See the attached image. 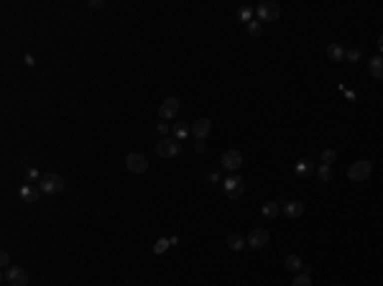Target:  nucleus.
Returning <instances> with one entry per match:
<instances>
[{
    "label": "nucleus",
    "mask_w": 383,
    "mask_h": 286,
    "mask_svg": "<svg viewBox=\"0 0 383 286\" xmlns=\"http://www.w3.org/2000/svg\"><path fill=\"white\" fill-rule=\"evenodd\" d=\"M0 263H3V269H10V253L8 251L0 253Z\"/></svg>",
    "instance_id": "obj_28"
},
{
    "label": "nucleus",
    "mask_w": 383,
    "mask_h": 286,
    "mask_svg": "<svg viewBox=\"0 0 383 286\" xmlns=\"http://www.w3.org/2000/svg\"><path fill=\"white\" fill-rule=\"evenodd\" d=\"M102 5H105V0H89V3H87V8H92V10L95 8H102Z\"/></svg>",
    "instance_id": "obj_30"
},
{
    "label": "nucleus",
    "mask_w": 383,
    "mask_h": 286,
    "mask_svg": "<svg viewBox=\"0 0 383 286\" xmlns=\"http://www.w3.org/2000/svg\"><path fill=\"white\" fill-rule=\"evenodd\" d=\"M368 72L373 79H383V56H373L368 61Z\"/></svg>",
    "instance_id": "obj_14"
},
{
    "label": "nucleus",
    "mask_w": 383,
    "mask_h": 286,
    "mask_svg": "<svg viewBox=\"0 0 383 286\" xmlns=\"http://www.w3.org/2000/svg\"><path fill=\"white\" fill-rule=\"evenodd\" d=\"M156 153H159L161 159H176L179 153H182V143H179L176 138H161L159 143H156Z\"/></svg>",
    "instance_id": "obj_4"
},
{
    "label": "nucleus",
    "mask_w": 383,
    "mask_h": 286,
    "mask_svg": "<svg viewBox=\"0 0 383 286\" xmlns=\"http://www.w3.org/2000/svg\"><path fill=\"white\" fill-rule=\"evenodd\" d=\"M125 169L133 171V174H143V171H148V159L143 156V153H128L125 156Z\"/></svg>",
    "instance_id": "obj_9"
},
{
    "label": "nucleus",
    "mask_w": 383,
    "mask_h": 286,
    "mask_svg": "<svg viewBox=\"0 0 383 286\" xmlns=\"http://www.w3.org/2000/svg\"><path fill=\"white\" fill-rule=\"evenodd\" d=\"M220 164L228 169V171H238L240 166H243V153L238 151V148H228L222 153V159H220Z\"/></svg>",
    "instance_id": "obj_7"
},
{
    "label": "nucleus",
    "mask_w": 383,
    "mask_h": 286,
    "mask_svg": "<svg viewBox=\"0 0 383 286\" xmlns=\"http://www.w3.org/2000/svg\"><path fill=\"white\" fill-rule=\"evenodd\" d=\"M169 246H171V240H166V238H159V240H156V246H153V253L159 256V253H164Z\"/></svg>",
    "instance_id": "obj_25"
},
{
    "label": "nucleus",
    "mask_w": 383,
    "mask_h": 286,
    "mask_svg": "<svg viewBox=\"0 0 383 286\" xmlns=\"http://www.w3.org/2000/svg\"><path fill=\"white\" fill-rule=\"evenodd\" d=\"M171 133H174V138H176V141H182V138H187V136L192 133V128H189V125H184V123H176V125L171 128Z\"/></svg>",
    "instance_id": "obj_20"
},
{
    "label": "nucleus",
    "mask_w": 383,
    "mask_h": 286,
    "mask_svg": "<svg viewBox=\"0 0 383 286\" xmlns=\"http://www.w3.org/2000/svg\"><path fill=\"white\" fill-rule=\"evenodd\" d=\"M281 210H284V215H286V217L297 220V217H302V215H304V202H302V200H289V202H284V205H281Z\"/></svg>",
    "instance_id": "obj_12"
},
{
    "label": "nucleus",
    "mask_w": 383,
    "mask_h": 286,
    "mask_svg": "<svg viewBox=\"0 0 383 286\" xmlns=\"http://www.w3.org/2000/svg\"><path fill=\"white\" fill-rule=\"evenodd\" d=\"M248 33H251V36H261V20H251V23H248Z\"/></svg>",
    "instance_id": "obj_26"
},
{
    "label": "nucleus",
    "mask_w": 383,
    "mask_h": 286,
    "mask_svg": "<svg viewBox=\"0 0 383 286\" xmlns=\"http://www.w3.org/2000/svg\"><path fill=\"white\" fill-rule=\"evenodd\" d=\"M210 133H212V120H210V118H199V120L192 123V136H194L197 141H205Z\"/></svg>",
    "instance_id": "obj_11"
},
{
    "label": "nucleus",
    "mask_w": 383,
    "mask_h": 286,
    "mask_svg": "<svg viewBox=\"0 0 383 286\" xmlns=\"http://www.w3.org/2000/svg\"><path fill=\"white\" fill-rule=\"evenodd\" d=\"M38 189L43 194H59V192H64V177H59V174H43L38 179Z\"/></svg>",
    "instance_id": "obj_2"
},
{
    "label": "nucleus",
    "mask_w": 383,
    "mask_h": 286,
    "mask_svg": "<svg viewBox=\"0 0 383 286\" xmlns=\"http://www.w3.org/2000/svg\"><path fill=\"white\" fill-rule=\"evenodd\" d=\"M284 269H289V271H294V274H302V271H304V263H302V258H299V256H294V253H289V256L284 258Z\"/></svg>",
    "instance_id": "obj_13"
},
{
    "label": "nucleus",
    "mask_w": 383,
    "mask_h": 286,
    "mask_svg": "<svg viewBox=\"0 0 383 286\" xmlns=\"http://www.w3.org/2000/svg\"><path fill=\"white\" fill-rule=\"evenodd\" d=\"M378 49H381V54H383V36L378 38Z\"/></svg>",
    "instance_id": "obj_33"
},
{
    "label": "nucleus",
    "mask_w": 383,
    "mask_h": 286,
    "mask_svg": "<svg viewBox=\"0 0 383 286\" xmlns=\"http://www.w3.org/2000/svg\"><path fill=\"white\" fill-rule=\"evenodd\" d=\"M317 177H320V182H330V179H332V166L320 164V166H317Z\"/></svg>",
    "instance_id": "obj_23"
},
{
    "label": "nucleus",
    "mask_w": 383,
    "mask_h": 286,
    "mask_svg": "<svg viewBox=\"0 0 383 286\" xmlns=\"http://www.w3.org/2000/svg\"><path fill=\"white\" fill-rule=\"evenodd\" d=\"M194 151H197V153H202V151H205V143L197 141V143H194Z\"/></svg>",
    "instance_id": "obj_32"
},
{
    "label": "nucleus",
    "mask_w": 383,
    "mask_h": 286,
    "mask_svg": "<svg viewBox=\"0 0 383 286\" xmlns=\"http://www.w3.org/2000/svg\"><path fill=\"white\" fill-rule=\"evenodd\" d=\"M38 194H43V192L33 189V187H20V200H26V202H36Z\"/></svg>",
    "instance_id": "obj_19"
},
{
    "label": "nucleus",
    "mask_w": 383,
    "mask_h": 286,
    "mask_svg": "<svg viewBox=\"0 0 383 286\" xmlns=\"http://www.w3.org/2000/svg\"><path fill=\"white\" fill-rule=\"evenodd\" d=\"M156 130H159V136H164V138H166V133H169L171 128H169L166 123H159V125H156Z\"/></svg>",
    "instance_id": "obj_29"
},
{
    "label": "nucleus",
    "mask_w": 383,
    "mask_h": 286,
    "mask_svg": "<svg viewBox=\"0 0 383 286\" xmlns=\"http://www.w3.org/2000/svg\"><path fill=\"white\" fill-rule=\"evenodd\" d=\"M345 59H348V61H358V59H360V51H358V49H348V51H345Z\"/></svg>",
    "instance_id": "obj_27"
},
{
    "label": "nucleus",
    "mask_w": 383,
    "mask_h": 286,
    "mask_svg": "<svg viewBox=\"0 0 383 286\" xmlns=\"http://www.w3.org/2000/svg\"><path fill=\"white\" fill-rule=\"evenodd\" d=\"M179 107H182V102H179V97H166L159 107V118L161 120H174L179 115Z\"/></svg>",
    "instance_id": "obj_8"
},
{
    "label": "nucleus",
    "mask_w": 383,
    "mask_h": 286,
    "mask_svg": "<svg viewBox=\"0 0 383 286\" xmlns=\"http://www.w3.org/2000/svg\"><path fill=\"white\" fill-rule=\"evenodd\" d=\"M291 286H312V276H309L307 271H302V274H297V276H294Z\"/></svg>",
    "instance_id": "obj_22"
},
{
    "label": "nucleus",
    "mask_w": 383,
    "mask_h": 286,
    "mask_svg": "<svg viewBox=\"0 0 383 286\" xmlns=\"http://www.w3.org/2000/svg\"><path fill=\"white\" fill-rule=\"evenodd\" d=\"M261 212H263V217H268V220H274L279 212H281V202H276V200H271V202H266L263 207H261Z\"/></svg>",
    "instance_id": "obj_17"
},
{
    "label": "nucleus",
    "mask_w": 383,
    "mask_h": 286,
    "mask_svg": "<svg viewBox=\"0 0 383 286\" xmlns=\"http://www.w3.org/2000/svg\"><path fill=\"white\" fill-rule=\"evenodd\" d=\"M327 59L330 61H343L345 59V49L340 46V43H330V46H327Z\"/></svg>",
    "instance_id": "obj_18"
},
{
    "label": "nucleus",
    "mask_w": 383,
    "mask_h": 286,
    "mask_svg": "<svg viewBox=\"0 0 383 286\" xmlns=\"http://www.w3.org/2000/svg\"><path fill=\"white\" fill-rule=\"evenodd\" d=\"M245 246H248V240H245L240 233H230V235H228V248H230V251L238 253V251H243Z\"/></svg>",
    "instance_id": "obj_16"
},
{
    "label": "nucleus",
    "mask_w": 383,
    "mask_h": 286,
    "mask_svg": "<svg viewBox=\"0 0 383 286\" xmlns=\"http://www.w3.org/2000/svg\"><path fill=\"white\" fill-rule=\"evenodd\" d=\"M222 189H225V194H228L230 200H240L243 192H245V182L238 177V174H230V177L222 182Z\"/></svg>",
    "instance_id": "obj_5"
},
{
    "label": "nucleus",
    "mask_w": 383,
    "mask_h": 286,
    "mask_svg": "<svg viewBox=\"0 0 383 286\" xmlns=\"http://www.w3.org/2000/svg\"><path fill=\"white\" fill-rule=\"evenodd\" d=\"M371 174H373V161H368V159L353 161L348 166V179L350 182H366V179H371Z\"/></svg>",
    "instance_id": "obj_1"
},
{
    "label": "nucleus",
    "mask_w": 383,
    "mask_h": 286,
    "mask_svg": "<svg viewBox=\"0 0 383 286\" xmlns=\"http://www.w3.org/2000/svg\"><path fill=\"white\" fill-rule=\"evenodd\" d=\"M43 177V174H38L36 169H28V179H41Z\"/></svg>",
    "instance_id": "obj_31"
},
{
    "label": "nucleus",
    "mask_w": 383,
    "mask_h": 286,
    "mask_svg": "<svg viewBox=\"0 0 383 286\" xmlns=\"http://www.w3.org/2000/svg\"><path fill=\"white\" fill-rule=\"evenodd\" d=\"M320 156H322V164L332 166V164H335V159H337V151H335V148H322Z\"/></svg>",
    "instance_id": "obj_21"
},
{
    "label": "nucleus",
    "mask_w": 383,
    "mask_h": 286,
    "mask_svg": "<svg viewBox=\"0 0 383 286\" xmlns=\"http://www.w3.org/2000/svg\"><path fill=\"white\" fill-rule=\"evenodd\" d=\"M238 18H240L243 23L248 26V23L253 20V8H240V10H238Z\"/></svg>",
    "instance_id": "obj_24"
},
{
    "label": "nucleus",
    "mask_w": 383,
    "mask_h": 286,
    "mask_svg": "<svg viewBox=\"0 0 383 286\" xmlns=\"http://www.w3.org/2000/svg\"><path fill=\"white\" fill-rule=\"evenodd\" d=\"M3 281L10 284V286H28L31 276H28V271L23 266H10V269L3 271Z\"/></svg>",
    "instance_id": "obj_3"
},
{
    "label": "nucleus",
    "mask_w": 383,
    "mask_h": 286,
    "mask_svg": "<svg viewBox=\"0 0 383 286\" xmlns=\"http://www.w3.org/2000/svg\"><path fill=\"white\" fill-rule=\"evenodd\" d=\"M256 15H258L261 23H274V20H279V15H281V8L268 0V3H261V5L256 8Z\"/></svg>",
    "instance_id": "obj_6"
},
{
    "label": "nucleus",
    "mask_w": 383,
    "mask_h": 286,
    "mask_svg": "<svg viewBox=\"0 0 383 286\" xmlns=\"http://www.w3.org/2000/svg\"><path fill=\"white\" fill-rule=\"evenodd\" d=\"M312 171H314V164H312L309 159H299L297 166H294V174H297V177H302V179H307Z\"/></svg>",
    "instance_id": "obj_15"
},
{
    "label": "nucleus",
    "mask_w": 383,
    "mask_h": 286,
    "mask_svg": "<svg viewBox=\"0 0 383 286\" xmlns=\"http://www.w3.org/2000/svg\"><path fill=\"white\" fill-rule=\"evenodd\" d=\"M248 248H256V251H261L263 246H268V230L266 228H253L251 233H248Z\"/></svg>",
    "instance_id": "obj_10"
}]
</instances>
